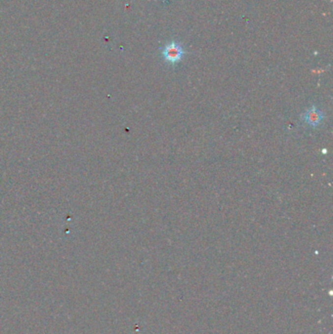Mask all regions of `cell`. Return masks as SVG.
<instances>
[{"mask_svg":"<svg viewBox=\"0 0 333 334\" xmlns=\"http://www.w3.org/2000/svg\"><path fill=\"white\" fill-rule=\"evenodd\" d=\"M324 112L315 105L311 106L302 115L303 120L313 127H317L324 119Z\"/></svg>","mask_w":333,"mask_h":334,"instance_id":"obj_2","label":"cell"},{"mask_svg":"<svg viewBox=\"0 0 333 334\" xmlns=\"http://www.w3.org/2000/svg\"><path fill=\"white\" fill-rule=\"evenodd\" d=\"M184 54H185V51L183 47L175 41H172L166 44L163 50L164 59L166 61L167 63L172 64V65L179 63L183 59Z\"/></svg>","mask_w":333,"mask_h":334,"instance_id":"obj_1","label":"cell"}]
</instances>
